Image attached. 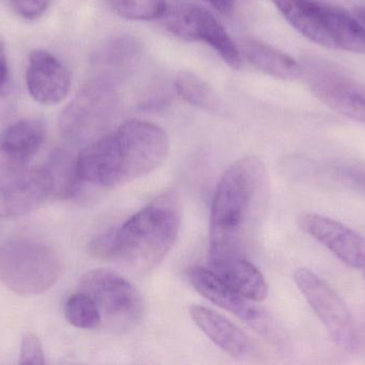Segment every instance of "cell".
<instances>
[{"instance_id":"cell-1","label":"cell","mask_w":365,"mask_h":365,"mask_svg":"<svg viewBox=\"0 0 365 365\" xmlns=\"http://www.w3.org/2000/svg\"><path fill=\"white\" fill-rule=\"evenodd\" d=\"M168 151V136L162 128L130 120L88 144L77 156V174L81 182L115 188L158 169Z\"/></svg>"},{"instance_id":"cell-2","label":"cell","mask_w":365,"mask_h":365,"mask_svg":"<svg viewBox=\"0 0 365 365\" xmlns=\"http://www.w3.org/2000/svg\"><path fill=\"white\" fill-rule=\"evenodd\" d=\"M267 173L255 156L240 159L227 169L215 192L210 221V259L242 256L265 199Z\"/></svg>"},{"instance_id":"cell-3","label":"cell","mask_w":365,"mask_h":365,"mask_svg":"<svg viewBox=\"0 0 365 365\" xmlns=\"http://www.w3.org/2000/svg\"><path fill=\"white\" fill-rule=\"evenodd\" d=\"M180 226L177 199L162 195L121 226L92 240L89 250L98 259L117 261L133 271H149L170 252Z\"/></svg>"},{"instance_id":"cell-4","label":"cell","mask_w":365,"mask_h":365,"mask_svg":"<svg viewBox=\"0 0 365 365\" xmlns=\"http://www.w3.org/2000/svg\"><path fill=\"white\" fill-rule=\"evenodd\" d=\"M304 38L331 49L365 54V26L347 11L319 0H272Z\"/></svg>"},{"instance_id":"cell-5","label":"cell","mask_w":365,"mask_h":365,"mask_svg":"<svg viewBox=\"0 0 365 365\" xmlns=\"http://www.w3.org/2000/svg\"><path fill=\"white\" fill-rule=\"evenodd\" d=\"M60 272L59 255L45 242L16 238L0 246V281L19 295L45 293L56 284Z\"/></svg>"},{"instance_id":"cell-6","label":"cell","mask_w":365,"mask_h":365,"mask_svg":"<svg viewBox=\"0 0 365 365\" xmlns=\"http://www.w3.org/2000/svg\"><path fill=\"white\" fill-rule=\"evenodd\" d=\"M120 99L107 76L98 77L81 88L62 111L60 132L76 145L90 144L104 136L119 111Z\"/></svg>"},{"instance_id":"cell-7","label":"cell","mask_w":365,"mask_h":365,"mask_svg":"<svg viewBox=\"0 0 365 365\" xmlns=\"http://www.w3.org/2000/svg\"><path fill=\"white\" fill-rule=\"evenodd\" d=\"M79 287L96 301L102 319L113 329L134 327L145 313V301L138 289L113 270H90L81 278Z\"/></svg>"},{"instance_id":"cell-8","label":"cell","mask_w":365,"mask_h":365,"mask_svg":"<svg viewBox=\"0 0 365 365\" xmlns=\"http://www.w3.org/2000/svg\"><path fill=\"white\" fill-rule=\"evenodd\" d=\"M294 281L325 326L332 342L349 353L357 351L359 338L355 321L340 295L321 276L307 268L296 270Z\"/></svg>"},{"instance_id":"cell-9","label":"cell","mask_w":365,"mask_h":365,"mask_svg":"<svg viewBox=\"0 0 365 365\" xmlns=\"http://www.w3.org/2000/svg\"><path fill=\"white\" fill-rule=\"evenodd\" d=\"M302 76L319 100L340 115L365 122V85L325 60L308 59Z\"/></svg>"},{"instance_id":"cell-10","label":"cell","mask_w":365,"mask_h":365,"mask_svg":"<svg viewBox=\"0 0 365 365\" xmlns=\"http://www.w3.org/2000/svg\"><path fill=\"white\" fill-rule=\"evenodd\" d=\"M167 29L182 40L204 42L212 46L234 70L242 66L235 43L220 21L206 9L188 2L168 4L164 16Z\"/></svg>"},{"instance_id":"cell-11","label":"cell","mask_w":365,"mask_h":365,"mask_svg":"<svg viewBox=\"0 0 365 365\" xmlns=\"http://www.w3.org/2000/svg\"><path fill=\"white\" fill-rule=\"evenodd\" d=\"M53 194L46 167L0 169V218L26 216L38 209Z\"/></svg>"},{"instance_id":"cell-12","label":"cell","mask_w":365,"mask_h":365,"mask_svg":"<svg viewBox=\"0 0 365 365\" xmlns=\"http://www.w3.org/2000/svg\"><path fill=\"white\" fill-rule=\"evenodd\" d=\"M302 231L325 246L339 261L349 267L365 268V238L346 225L322 214H300L297 219Z\"/></svg>"},{"instance_id":"cell-13","label":"cell","mask_w":365,"mask_h":365,"mask_svg":"<svg viewBox=\"0 0 365 365\" xmlns=\"http://www.w3.org/2000/svg\"><path fill=\"white\" fill-rule=\"evenodd\" d=\"M26 85L30 96L44 105H55L68 96L70 73L56 56L44 49L32 51L26 72Z\"/></svg>"},{"instance_id":"cell-14","label":"cell","mask_w":365,"mask_h":365,"mask_svg":"<svg viewBox=\"0 0 365 365\" xmlns=\"http://www.w3.org/2000/svg\"><path fill=\"white\" fill-rule=\"evenodd\" d=\"M188 279L200 295L219 308L247 321H259L263 319V313L251 304V300L242 297L227 286L212 270L203 267L191 268Z\"/></svg>"},{"instance_id":"cell-15","label":"cell","mask_w":365,"mask_h":365,"mask_svg":"<svg viewBox=\"0 0 365 365\" xmlns=\"http://www.w3.org/2000/svg\"><path fill=\"white\" fill-rule=\"evenodd\" d=\"M44 139V124L38 120L11 124L0 134V166H26L42 147Z\"/></svg>"},{"instance_id":"cell-16","label":"cell","mask_w":365,"mask_h":365,"mask_svg":"<svg viewBox=\"0 0 365 365\" xmlns=\"http://www.w3.org/2000/svg\"><path fill=\"white\" fill-rule=\"evenodd\" d=\"M189 314L203 334L232 357L245 358L252 353L251 339L222 315L202 306H191Z\"/></svg>"},{"instance_id":"cell-17","label":"cell","mask_w":365,"mask_h":365,"mask_svg":"<svg viewBox=\"0 0 365 365\" xmlns=\"http://www.w3.org/2000/svg\"><path fill=\"white\" fill-rule=\"evenodd\" d=\"M212 270L236 293L251 301H263L268 285L263 274L242 256L210 259Z\"/></svg>"},{"instance_id":"cell-18","label":"cell","mask_w":365,"mask_h":365,"mask_svg":"<svg viewBox=\"0 0 365 365\" xmlns=\"http://www.w3.org/2000/svg\"><path fill=\"white\" fill-rule=\"evenodd\" d=\"M245 57L257 70L274 79L292 81L302 76V66L294 58L266 43L246 39L242 43Z\"/></svg>"},{"instance_id":"cell-19","label":"cell","mask_w":365,"mask_h":365,"mask_svg":"<svg viewBox=\"0 0 365 365\" xmlns=\"http://www.w3.org/2000/svg\"><path fill=\"white\" fill-rule=\"evenodd\" d=\"M53 184V194L57 199H68L78 192L77 156L66 149H58L51 154L46 166Z\"/></svg>"},{"instance_id":"cell-20","label":"cell","mask_w":365,"mask_h":365,"mask_svg":"<svg viewBox=\"0 0 365 365\" xmlns=\"http://www.w3.org/2000/svg\"><path fill=\"white\" fill-rule=\"evenodd\" d=\"M178 94L189 104L205 111H216L218 96L205 81L190 71H181L175 79Z\"/></svg>"},{"instance_id":"cell-21","label":"cell","mask_w":365,"mask_h":365,"mask_svg":"<svg viewBox=\"0 0 365 365\" xmlns=\"http://www.w3.org/2000/svg\"><path fill=\"white\" fill-rule=\"evenodd\" d=\"M64 315L71 325L79 329H96L103 321L98 304L81 291L68 298Z\"/></svg>"},{"instance_id":"cell-22","label":"cell","mask_w":365,"mask_h":365,"mask_svg":"<svg viewBox=\"0 0 365 365\" xmlns=\"http://www.w3.org/2000/svg\"><path fill=\"white\" fill-rule=\"evenodd\" d=\"M109 4L120 16L136 21L160 19L168 8L167 0H109Z\"/></svg>"},{"instance_id":"cell-23","label":"cell","mask_w":365,"mask_h":365,"mask_svg":"<svg viewBox=\"0 0 365 365\" xmlns=\"http://www.w3.org/2000/svg\"><path fill=\"white\" fill-rule=\"evenodd\" d=\"M139 51V46L130 39H121L111 43L101 53V60L110 66H122Z\"/></svg>"},{"instance_id":"cell-24","label":"cell","mask_w":365,"mask_h":365,"mask_svg":"<svg viewBox=\"0 0 365 365\" xmlns=\"http://www.w3.org/2000/svg\"><path fill=\"white\" fill-rule=\"evenodd\" d=\"M45 364L42 343L36 334L24 336L19 354V364L42 365Z\"/></svg>"},{"instance_id":"cell-25","label":"cell","mask_w":365,"mask_h":365,"mask_svg":"<svg viewBox=\"0 0 365 365\" xmlns=\"http://www.w3.org/2000/svg\"><path fill=\"white\" fill-rule=\"evenodd\" d=\"M9 1L13 10L19 16L30 21L42 16L51 4V0H9Z\"/></svg>"},{"instance_id":"cell-26","label":"cell","mask_w":365,"mask_h":365,"mask_svg":"<svg viewBox=\"0 0 365 365\" xmlns=\"http://www.w3.org/2000/svg\"><path fill=\"white\" fill-rule=\"evenodd\" d=\"M332 171L340 181L365 193V167L349 165V166L334 167Z\"/></svg>"},{"instance_id":"cell-27","label":"cell","mask_w":365,"mask_h":365,"mask_svg":"<svg viewBox=\"0 0 365 365\" xmlns=\"http://www.w3.org/2000/svg\"><path fill=\"white\" fill-rule=\"evenodd\" d=\"M9 86H10V79H9L6 51L4 45L0 43V96H6L8 94Z\"/></svg>"},{"instance_id":"cell-28","label":"cell","mask_w":365,"mask_h":365,"mask_svg":"<svg viewBox=\"0 0 365 365\" xmlns=\"http://www.w3.org/2000/svg\"><path fill=\"white\" fill-rule=\"evenodd\" d=\"M223 14H230L233 9V0H204Z\"/></svg>"},{"instance_id":"cell-29","label":"cell","mask_w":365,"mask_h":365,"mask_svg":"<svg viewBox=\"0 0 365 365\" xmlns=\"http://www.w3.org/2000/svg\"><path fill=\"white\" fill-rule=\"evenodd\" d=\"M354 16L359 19L365 26V6H356L354 8Z\"/></svg>"},{"instance_id":"cell-30","label":"cell","mask_w":365,"mask_h":365,"mask_svg":"<svg viewBox=\"0 0 365 365\" xmlns=\"http://www.w3.org/2000/svg\"><path fill=\"white\" fill-rule=\"evenodd\" d=\"M364 278H365V268L364 269Z\"/></svg>"}]
</instances>
